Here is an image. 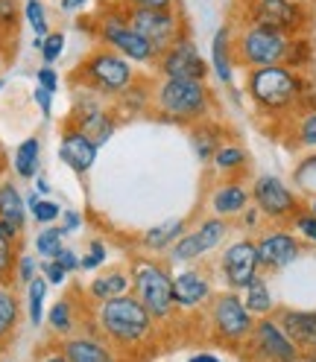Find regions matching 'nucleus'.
<instances>
[{"instance_id": "obj_9", "label": "nucleus", "mask_w": 316, "mask_h": 362, "mask_svg": "<svg viewBox=\"0 0 316 362\" xmlns=\"http://www.w3.org/2000/svg\"><path fill=\"white\" fill-rule=\"evenodd\" d=\"M129 24L138 30L149 47L162 56L179 38H185V18L179 9H126Z\"/></svg>"}, {"instance_id": "obj_24", "label": "nucleus", "mask_w": 316, "mask_h": 362, "mask_svg": "<svg viewBox=\"0 0 316 362\" xmlns=\"http://www.w3.org/2000/svg\"><path fill=\"white\" fill-rule=\"evenodd\" d=\"M185 231H188V222L185 219H167L162 225H155V228L144 231L141 245L147 248V252H170L173 243L182 237Z\"/></svg>"}, {"instance_id": "obj_1", "label": "nucleus", "mask_w": 316, "mask_h": 362, "mask_svg": "<svg viewBox=\"0 0 316 362\" xmlns=\"http://www.w3.org/2000/svg\"><path fill=\"white\" fill-rule=\"evenodd\" d=\"M305 90V74L287 64H266L246 71V94L266 117L296 115Z\"/></svg>"}, {"instance_id": "obj_12", "label": "nucleus", "mask_w": 316, "mask_h": 362, "mask_svg": "<svg viewBox=\"0 0 316 362\" xmlns=\"http://www.w3.org/2000/svg\"><path fill=\"white\" fill-rule=\"evenodd\" d=\"M246 21L276 27L287 35H302L307 30L310 12L299 0H249L246 4Z\"/></svg>"}, {"instance_id": "obj_11", "label": "nucleus", "mask_w": 316, "mask_h": 362, "mask_svg": "<svg viewBox=\"0 0 316 362\" xmlns=\"http://www.w3.org/2000/svg\"><path fill=\"white\" fill-rule=\"evenodd\" d=\"M246 348H249L252 362H293L302 356L284 327L276 322V315H264L255 322L249 339H246Z\"/></svg>"}, {"instance_id": "obj_30", "label": "nucleus", "mask_w": 316, "mask_h": 362, "mask_svg": "<svg viewBox=\"0 0 316 362\" xmlns=\"http://www.w3.org/2000/svg\"><path fill=\"white\" fill-rule=\"evenodd\" d=\"M211 164H214V170H217L220 175L235 178V175L246 173V167H249V155H246V149L237 146V144H222V146L214 152Z\"/></svg>"}, {"instance_id": "obj_5", "label": "nucleus", "mask_w": 316, "mask_h": 362, "mask_svg": "<svg viewBox=\"0 0 316 362\" xmlns=\"http://www.w3.org/2000/svg\"><path fill=\"white\" fill-rule=\"evenodd\" d=\"M85 24H91V33L97 35L103 47H111L115 53L126 56L132 64H155L158 62V53L149 47V41L129 24L123 4L106 6L94 21H85Z\"/></svg>"}, {"instance_id": "obj_7", "label": "nucleus", "mask_w": 316, "mask_h": 362, "mask_svg": "<svg viewBox=\"0 0 316 362\" xmlns=\"http://www.w3.org/2000/svg\"><path fill=\"white\" fill-rule=\"evenodd\" d=\"M132 289L141 298V304L149 310L152 319L164 322L173 315L176 301H173V275L158 266L155 260H135L132 263Z\"/></svg>"}, {"instance_id": "obj_31", "label": "nucleus", "mask_w": 316, "mask_h": 362, "mask_svg": "<svg viewBox=\"0 0 316 362\" xmlns=\"http://www.w3.org/2000/svg\"><path fill=\"white\" fill-rule=\"evenodd\" d=\"M21 319V304L15 298V292L9 286H0V348L12 342V336L18 330Z\"/></svg>"}, {"instance_id": "obj_58", "label": "nucleus", "mask_w": 316, "mask_h": 362, "mask_svg": "<svg viewBox=\"0 0 316 362\" xmlns=\"http://www.w3.org/2000/svg\"><path fill=\"white\" fill-rule=\"evenodd\" d=\"M310 214H316V196H313V202H310Z\"/></svg>"}, {"instance_id": "obj_16", "label": "nucleus", "mask_w": 316, "mask_h": 362, "mask_svg": "<svg viewBox=\"0 0 316 362\" xmlns=\"http://www.w3.org/2000/svg\"><path fill=\"white\" fill-rule=\"evenodd\" d=\"M97 97H100V94H94V90L79 88L77 103H74V111H71V120H67V123H74V126L82 129L85 134H91V138L103 146V144H108L111 138H115L118 123H115V117L108 115L106 105H103Z\"/></svg>"}, {"instance_id": "obj_21", "label": "nucleus", "mask_w": 316, "mask_h": 362, "mask_svg": "<svg viewBox=\"0 0 316 362\" xmlns=\"http://www.w3.org/2000/svg\"><path fill=\"white\" fill-rule=\"evenodd\" d=\"M252 202V190H246L243 181L237 178H229L217 185V190L211 193V211L214 216H222V219H232V216H240Z\"/></svg>"}, {"instance_id": "obj_56", "label": "nucleus", "mask_w": 316, "mask_h": 362, "mask_svg": "<svg viewBox=\"0 0 316 362\" xmlns=\"http://www.w3.org/2000/svg\"><path fill=\"white\" fill-rule=\"evenodd\" d=\"M188 362H222V359L214 356V354H196V356H191Z\"/></svg>"}, {"instance_id": "obj_50", "label": "nucleus", "mask_w": 316, "mask_h": 362, "mask_svg": "<svg viewBox=\"0 0 316 362\" xmlns=\"http://www.w3.org/2000/svg\"><path fill=\"white\" fill-rule=\"evenodd\" d=\"M35 79H38L41 88H50V90L59 88V74L53 71V64H41L38 71H35Z\"/></svg>"}, {"instance_id": "obj_4", "label": "nucleus", "mask_w": 316, "mask_h": 362, "mask_svg": "<svg viewBox=\"0 0 316 362\" xmlns=\"http://www.w3.org/2000/svg\"><path fill=\"white\" fill-rule=\"evenodd\" d=\"M74 82L100 97H120L132 82H138V74H135V64L126 56L100 44L77 64Z\"/></svg>"}, {"instance_id": "obj_46", "label": "nucleus", "mask_w": 316, "mask_h": 362, "mask_svg": "<svg viewBox=\"0 0 316 362\" xmlns=\"http://www.w3.org/2000/svg\"><path fill=\"white\" fill-rule=\"evenodd\" d=\"M38 272L44 278H47V284H53V286H62L64 281H67V272L56 263V260H44V263H38Z\"/></svg>"}, {"instance_id": "obj_29", "label": "nucleus", "mask_w": 316, "mask_h": 362, "mask_svg": "<svg viewBox=\"0 0 316 362\" xmlns=\"http://www.w3.org/2000/svg\"><path fill=\"white\" fill-rule=\"evenodd\" d=\"M41 167V141L38 138H27L21 141L15 155H12V170L18 178H35Z\"/></svg>"}, {"instance_id": "obj_2", "label": "nucleus", "mask_w": 316, "mask_h": 362, "mask_svg": "<svg viewBox=\"0 0 316 362\" xmlns=\"http://www.w3.org/2000/svg\"><path fill=\"white\" fill-rule=\"evenodd\" d=\"M152 108L170 123L196 126L208 120L214 108V94L208 82L196 79H162L152 88Z\"/></svg>"}, {"instance_id": "obj_39", "label": "nucleus", "mask_w": 316, "mask_h": 362, "mask_svg": "<svg viewBox=\"0 0 316 362\" xmlns=\"http://www.w3.org/2000/svg\"><path fill=\"white\" fill-rule=\"evenodd\" d=\"M35 50L41 53L44 64H53L64 53V33H47L44 38H35Z\"/></svg>"}, {"instance_id": "obj_44", "label": "nucleus", "mask_w": 316, "mask_h": 362, "mask_svg": "<svg viewBox=\"0 0 316 362\" xmlns=\"http://www.w3.org/2000/svg\"><path fill=\"white\" fill-rule=\"evenodd\" d=\"M293 225V231H296L302 240H307V243H313L316 245V214H310V211H302L296 219L290 222Z\"/></svg>"}, {"instance_id": "obj_60", "label": "nucleus", "mask_w": 316, "mask_h": 362, "mask_svg": "<svg viewBox=\"0 0 316 362\" xmlns=\"http://www.w3.org/2000/svg\"><path fill=\"white\" fill-rule=\"evenodd\" d=\"M0 90H4V79H0Z\"/></svg>"}, {"instance_id": "obj_54", "label": "nucleus", "mask_w": 316, "mask_h": 362, "mask_svg": "<svg viewBox=\"0 0 316 362\" xmlns=\"http://www.w3.org/2000/svg\"><path fill=\"white\" fill-rule=\"evenodd\" d=\"M53 187H50V181L47 178H44V175H35V193L38 196H47Z\"/></svg>"}, {"instance_id": "obj_13", "label": "nucleus", "mask_w": 316, "mask_h": 362, "mask_svg": "<svg viewBox=\"0 0 316 362\" xmlns=\"http://www.w3.org/2000/svg\"><path fill=\"white\" fill-rule=\"evenodd\" d=\"M229 219H222V216H208V219H202L193 231H185L182 237H179L170 248V257L176 263H193L199 257H205L211 255L214 248L222 245V240L229 237Z\"/></svg>"}, {"instance_id": "obj_37", "label": "nucleus", "mask_w": 316, "mask_h": 362, "mask_svg": "<svg viewBox=\"0 0 316 362\" xmlns=\"http://www.w3.org/2000/svg\"><path fill=\"white\" fill-rule=\"evenodd\" d=\"M62 240H64V231L62 225H44L35 237V252L44 257V260H53L56 252L62 248Z\"/></svg>"}, {"instance_id": "obj_55", "label": "nucleus", "mask_w": 316, "mask_h": 362, "mask_svg": "<svg viewBox=\"0 0 316 362\" xmlns=\"http://www.w3.org/2000/svg\"><path fill=\"white\" fill-rule=\"evenodd\" d=\"M41 362H71L64 356V351L59 348V351H53V354H47V356H41Z\"/></svg>"}, {"instance_id": "obj_33", "label": "nucleus", "mask_w": 316, "mask_h": 362, "mask_svg": "<svg viewBox=\"0 0 316 362\" xmlns=\"http://www.w3.org/2000/svg\"><path fill=\"white\" fill-rule=\"evenodd\" d=\"M47 322H50V330L59 333V336H67L74 327H77V315H74V301L71 298H59L50 313H47Z\"/></svg>"}, {"instance_id": "obj_49", "label": "nucleus", "mask_w": 316, "mask_h": 362, "mask_svg": "<svg viewBox=\"0 0 316 362\" xmlns=\"http://www.w3.org/2000/svg\"><path fill=\"white\" fill-rule=\"evenodd\" d=\"M126 9H176V0H120Z\"/></svg>"}, {"instance_id": "obj_36", "label": "nucleus", "mask_w": 316, "mask_h": 362, "mask_svg": "<svg viewBox=\"0 0 316 362\" xmlns=\"http://www.w3.org/2000/svg\"><path fill=\"white\" fill-rule=\"evenodd\" d=\"M24 21L30 24V30L35 33V38H44L50 30V21H47V6H44V0H24Z\"/></svg>"}, {"instance_id": "obj_59", "label": "nucleus", "mask_w": 316, "mask_h": 362, "mask_svg": "<svg viewBox=\"0 0 316 362\" xmlns=\"http://www.w3.org/2000/svg\"><path fill=\"white\" fill-rule=\"evenodd\" d=\"M0 71H4V56H0Z\"/></svg>"}, {"instance_id": "obj_18", "label": "nucleus", "mask_w": 316, "mask_h": 362, "mask_svg": "<svg viewBox=\"0 0 316 362\" xmlns=\"http://www.w3.org/2000/svg\"><path fill=\"white\" fill-rule=\"evenodd\" d=\"M97 155H100V144L85 134L82 129H77L74 123H67L62 129V141H59V158L71 167L77 175H85L97 164Z\"/></svg>"}, {"instance_id": "obj_47", "label": "nucleus", "mask_w": 316, "mask_h": 362, "mask_svg": "<svg viewBox=\"0 0 316 362\" xmlns=\"http://www.w3.org/2000/svg\"><path fill=\"white\" fill-rule=\"evenodd\" d=\"M53 94H56V90L35 85V94H33V100H35V105L41 108V117H50V115H53Z\"/></svg>"}, {"instance_id": "obj_52", "label": "nucleus", "mask_w": 316, "mask_h": 362, "mask_svg": "<svg viewBox=\"0 0 316 362\" xmlns=\"http://www.w3.org/2000/svg\"><path fill=\"white\" fill-rule=\"evenodd\" d=\"M85 6H91V0H59V9L67 12V15H71V12H82Z\"/></svg>"}, {"instance_id": "obj_28", "label": "nucleus", "mask_w": 316, "mask_h": 362, "mask_svg": "<svg viewBox=\"0 0 316 362\" xmlns=\"http://www.w3.org/2000/svg\"><path fill=\"white\" fill-rule=\"evenodd\" d=\"M191 138H193V152H196V158H199L202 164H205V161H211V158H214V152L222 146V129H220L217 123H211V120H202V123L193 126Z\"/></svg>"}, {"instance_id": "obj_51", "label": "nucleus", "mask_w": 316, "mask_h": 362, "mask_svg": "<svg viewBox=\"0 0 316 362\" xmlns=\"http://www.w3.org/2000/svg\"><path fill=\"white\" fill-rule=\"evenodd\" d=\"M62 231L64 234H74L77 228H79V225H82V219H79V214L77 211H62Z\"/></svg>"}, {"instance_id": "obj_53", "label": "nucleus", "mask_w": 316, "mask_h": 362, "mask_svg": "<svg viewBox=\"0 0 316 362\" xmlns=\"http://www.w3.org/2000/svg\"><path fill=\"white\" fill-rule=\"evenodd\" d=\"M240 216H243V225H246V228H258V222L264 219V214H261L258 208H246Z\"/></svg>"}, {"instance_id": "obj_6", "label": "nucleus", "mask_w": 316, "mask_h": 362, "mask_svg": "<svg viewBox=\"0 0 316 362\" xmlns=\"http://www.w3.org/2000/svg\"><path fill=\"white\" fill-rule=\"evenodd\" d=\"M290 38L293 35H287L276 27L246 21L235 33V64L246 67V71L266 67V64H284L287 53H290Z\"/></svg>"}, {"instance_id": "obj_34", "label": "nucleus", "mask_w": 316, "mask_h": 362, "mask_svg": "<svg viewBox=\"0 0 316 362\" xmlns=\"http://www.w3.org/2000/svg\"><path fill=\"white\" fill-rule=\"evenodd\" d=\"M313 62V41L302 33V35H293L290 38V53H287V67H293V71H302Z\"/></svg>"}, {"instance_id": "obj_3", "label": "nucleus", "mask_w": 316, "mask_h": 362, "mask_svg": "<svg viewBox=\"0 0 316 362\" xmlns=\"http://www.w3.org/2000/svg\"><path fill=\"white\" fill-rule=\"evenodd\" d=\"M152 315L135 292L108 298L97 307V325L106 339L120 348H138L152 336Z\"/></svg>"}, {"instance_id": "obj_10", "label": "nucleus", "mask_w": 316, "mask_h": 362, "mask_svg": "<svg viewBox=\"0 0 316 362\" xmlns=\"http://www.w3.org/2000/svg\"><path fill=\"white\" fill-rule=\"evenodd\" d=\"M252 202L264 214V219L276 222V225H290L305 211L302 199L293 193V187H287L278 175H258L252 185Z\"/></svg>"}, {"instance_id": "obj_45", "label": "nucleus", "mask_w": 316, "mask_h": 362, "mask_svg": "<svg viewBox=\"0 0 316 362\" xmlns=\"http://www.w3.org/2000/svg\"><path fill=\"white\" fill-rule=\"evenodd\" d=\"M38 275V263L33 255H18V266H15V284L30 286V281Z\"/></svg>"}, {"instance_id": "obj_23", "label": "nucleus", "mask_w": 316, "mask_h": 362, "mask_svg": "<svg viewBox=\"0 0 316 362\" xmlns=\"http://www.w3.org/2000/svg\"><path fill=\"white\" fill-rule=\"evenodd\" d=\"M62 351L71 362H118L115 351L97 336H71L62 342Z\"/></svg>"}, {"instance_id": "obj_25", "label": "nucleus", "mask_w": 316, "mask_h": 362, "mask_svg": "<svg viewBox=\"0 0 316 362\" xmlns=\"http://www.w3.org/2000/svg\"><path fill=\"white\" fill-rule=\"evenodd\" d=\"M126 292H132V278L126 272H106V275H97L91 281V286H88V296H91V301H97V304L126 296Z\"/></svg>"}, {"instance_id": "obj_32", "label": "nucleus", "mask_w": 316, "mask_h": 362, "mask_svg": "<svg viewBox=\"0 0 316 362\" xmlns=\"http://www.w3.org/2000/svg\"><path fill=\"white\" fill-rule=\"evenodd\" d=\"M47 278L38 275L30 281L27 286V313H30V325L33 327H41V319H44V301H47Z\"/></svg>"}, {"instance_id": "obj_43", "label": "nucleus", "mask_w": 316, "mask_h": 362, "mask_svg": "<svg viewBox=\"0 0 316 362\" xmlns=\"http://www.w3.org/2000/svg\"><path fill=\"white\" fill-rule=\"evenodd\" d=\"M106 245L100 243V240H91L88 243V252H85V257H79V269H85V272H94V269H100L103 263H106Z\"/></svg>"}, {"instance_id": "obj_26", "label": "nucleus", "mask_w": 316, "mask_h": 362, "mask_svg": "<svg viewBox=\"0 0 316 362\" xmlns=\"http://www.w3.org/2000/svg\"><path fill=\"white\" fill-rule=\"evenodd\" d=\"M243 304L246 310H249L255 319H264V315H273L276 313V298H273V292H269V284L264 275H258L249 286L243 289Z\"/></svg>"}, {"instance_id": "obj_20", "label": "nucleus", "mask_w": 316, "mask_h": 362, "mask_svg": "<svg viewBox=\"0 0 316 362\" xmlns=\"http://www.w3.org/2000/svg\"><path fill=\"white\" fill-rule=\"evenodd\" d=\"M211 298V284L208 278L196 269H182L173 275V301L176 310H196Z\"/></svg>"}, {"instance_id": "obj_22", "label": "nucleus", "mask_w": 316, "mask_h": 362, "mask_svg": "<svg viewBox=\"0 0 316 362\" xmlns=\"http://www.w3.org/2000/svg\"><path fill=\"white\" fill-rule=\"evenodd\" d=\"M235 30L225 24L214 33L211 38V71L217 74V79L222 85L235 82Z\"/></svg>"}, {"instance_id": "obj_41", "label": "nucleus", "mask_w": 316, "mask_h": 362, "mask_svg": "<svg viewBox=\"0 0 316 362\" xmlns=\"http://www.w3.org/2000/svg\"><path fill=\"white\" fill-rule=\"evenodd\" d=\"M293 178H296V185L307 193H316V155L305 158V161L296 167V173H293Z\"/></svg>"}, {"instance_id": "obj_17", "label": "nucleus", "mask_w": 316, "mask_h": 362, "mask_svg": "<svg viewBox=\"0 0 316 362\" xmlns=\"http://www.w3.org/2000/svg\"><path fill=\"white\" fill-rule=\"evenodd\" d=\"M264 272H281L302 257V240L287 228H266L255 240Z\"/></svg>"}, {"instance_id": "obj_14", "label": "nucleus", "mask_w": 316, "mask_h": 362, "mask_svg": "<svg viewBox=\"0 0 316 362\" xmlns=\"http://www.w3.org/2000/svg\"><path fill=\"white\" fill-rule=\"evenodd\" d=\"M158 74L162 79H196V82H208L211 67L202 59L199 47L193 38H179L173 47H167L162 56H158Z\"/></svg>"}, {"instance_id": "obj_27", "label": "nucleus", "mask_w": 316, "mask_h": 362, "mask_svg": "<svg viewBox=\"0 0 316 362\" xmlns=\"http://www.w3.org/2000/svg\"><path fill=\"white\" fill-rule=\"evenodd\" d=\"M0 219L18 225V228L27 225V199L12 181H0Z\"/></svg>"}, {"instance_id": "obj_42", "label": "nucleus", "mask_w": 316, "mask_h": 362, "mask_svg": "<svg viewBox=\"0 0 316 362\" xmlns=\"http://www.w3.org/2000/svg\"><path fill=\"white\" fill-rule=\"evenodd\" d=\"M18 0H0V35H15L18 30Z\"/></svg>"}, {"instance_id": "obj_19", "label": "nucleus", "mask_w": 316, "mask_h": 362, "mask_svg": "<svg viewBox=\"0 0 316 362\" xmlns=\"http://www.w3.org/2000/svg\"><path fill=\"white\" fill-rule=\"evenodd\" d=\"M276 322L293 339V345L299 348V354H316V310L281 307V310H276Z\"/></svg>"}, {"instance_id": "obj_38", "label": "nucleus", "mask_w": 316, "mask_h": 362, "mask_svg": "<svg viewBox=\"0 0 316 362\" xmlns=\"http://www.w3.org/2000/svg\"><path fill=\"white\" fill-rule=\"evenodd\" d=\"M18 243L6 240L0 234V286H9L15 281V266H18Z\"/></svg>"}, {"instance_id": "obj_15", "label": "nucleus", "mask_w": 316, "mask_h": 362, "mask_svg": "<svg viewBox=\"0 0 316 362\" xmlns=\"http://www.w3.org/2000/svg\"><path fill=\"white\" fill-rule=\"evenodd\" d=\"M220 272L225 284H229V289L235 292H243L246 286H249L258 275H261V260H258V245L255 240L243 237V240H235L229 248L222 252L220 257Z\"/></svg>"}, {"instance_id": "obj_57", "label": "nucleus", "mask_w": 316, "mask_h": 362, "mask_svg": "<svg viewBox=\"0 0 316 362\" xmlns=\"http://www.w3.org/2000/svg\"><path fill=\"white\" fill-rule=\"evenodd\" d=\"M293 362H316V354H302V356H296Z\"/></svg>"}, {"instance_id": "obj_8", "label": "nucleus", "mask_w": 316, "mask_h": 362, "mask_svg": "<svg viewBox=\"0 0 316 362\" xmlns=\"http://www.w3.org/2000/svg\"><path fill=\"white\" fill-rule=\"evenodd\" d=\"M255 322L258 319L246 310L240 292H235V289L220 292V296L211 301V330L225 345H246Z\"/></svg>"}, {"instance_id": "obj_48", "label": "nucleus", "mask_w": 316, "mask_h": 362, "mask_svg": "<svg viewBox=\"0 0 316 362\" xmlns=\"http://www.w3.org/2000/svg\"><path fill=\"white\" fill-rule=\"evenodd\" d=\"M64 272H67V275H71V272H77L79 269V255L74 252V248H67V245H62L59 248V252H56V257H53Z\"/></svg>"}, {"instance_id": "obj_35", "label": "nucleus", "mask_w": 316, "mask_h": 362, "mask_svg": "<svg viewBox=\"0 0 316 362\" xmlns=\"http://www.w3.org/2000/svg\"><path fill=\"white\" fill-rule=\"evenodd\" d=\"M27 211L33 214V219L38 222V225H53V222H59V216H62V208L56 205L53 199H44V196H38V193H30L27 196Z\"/></svg>"}, {"instance_id": "obj_40", "label": "nucleus", "mask_w": 316, "mask_h": 362, "mask_svg": "<svg viewBox=\"0 0 316 362\" xmlns=\"http://www.w3.org/2000/svg\"><path fill=\"white\" fill-rule=\"evenodd\" d=\"M293 138H296V144H302L307 149H316V111H305V115H299L296 126H293Z\"/></svg>"}]
</instances>
